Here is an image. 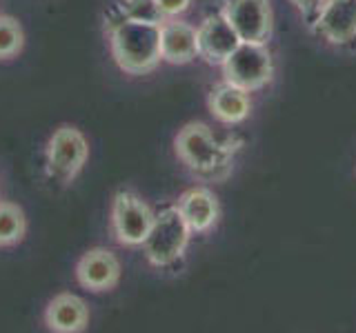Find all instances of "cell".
Listing matches in <instances>:
<instances>
[{
  "instance_id": "cell-8",
  "label": "cell",
  "mask_w": 356,
  "mask_h": 333,
  "mask_svg": "<svg viewBox=\"0 0 356 333\" xmlns=\"http://www.w3.org/2000/svg\"><path fill=\"white\" fill-rule=\"evenodd\" d=\"M122 275L118 255L107 247H94L85 251L76 262V280L92 293H105L116 289Z\"/></svg>"
},
{
  "instance_id": "cell-9",
  "label": "cell",
  "mask_w": 356,
  "mask_h": 333,
  "mask_svg": "<svg viewBox=\"0 0 356 333\" xmlns=\"http://www.w3.org/2000/svg\"><path fill=\"white\" fill-rule=\"evenodd\" d=\"M316 36L330 44H350L356 40V0H325L309 25Z\"/></svg>"
},
{
  "instance_id": "cell-6",
  "label": "cell",
  "mask_w": 356,
  "mask_h": 333,
  "mask_svg": "<svg viewBox=\"0 0 356 333\" xmlns=\"http://www.w3.org/2000/svg\"><path fill=\"white\" fill-rule=\"evenodd\" d=\"M156 211L145 200L131 191L120 189L111 200V233L122 247H143L145 238L149 236Z\"/></svg>"
},
{
  "instance_id": "cell-10",
  "label": "cell",
  "mask_w": 356,
  "mask_h": 333,
  "mask_svg": "<svg viewBox=\"0 0 356 333\" xmlns=\"http://www.w3.org/2000/svg\"><path fill=\"white\" fill-rule=\"evenodd\" d=\"M196 40H198V58H203L207 65H222L232 51L241 44L238 33L232 29L227 18L218 14L207 16L196 29Z\"/></svg>"
},
{
  "instance_id": "cell-11",
  "label": "cell",
  "mask_w": 356,
  "mask_h": 333,
  "mask_svg": "<svg viewBox=\"0 0 356 333\" xmlns=\"http://www.w3.org/2000/svg\"><path fill=\"white\" fill-rule=\"evenodd\" d=\"M178 211L183 214L185 222L192 233H207L216 227L220 218V205L214 191L207 187H192L178 198Z\"/></svg>"
},
{
  "instance_id": "cell-18",
  "label": "cell",
  "mask_w": 356,
  "mask_h": 333,
  "mask_svg": "<svg viewBox=\"0 0 356 333\" xmlns=\"http://www.w3.org/2000/svg\"><path fill=\"white\" fill-rule=\"evenodd\" d=\"M165 18H181L192 7L194 0H156Z\"/></svg>"
},
{
  "instance_id": "cell-7",
  "label": "cell",
  "mask_w": 356,
  "mask_h": 333,
  "mask_svg": "<svg viewBox=\"0 0 356 333\" xmlns=\"http://www.w3.org/2000/svg\"><path fill=\"white\" fill-rule=\"evenodd\" d=\"M222 16L238 33L241 42L267 44L274 33V16L270 0H225Z\"/></svg>"
},
{
  "instance_id": "cell-19",
  "label": "cell",
  "mask_w": 356,
  "mask_h": 333,
  "mask_svg": "<svg viewBox=\"0 0 356 333\" xmlns=\"http://www.w3.org/2000/svg\"><path fill=\"white\" fill-rule=\"evenodd\" d=\"M289 3H292L298 9V14L307 20V25H312L314 18L318 16V11H321V7H323L325 0H289Z\"/></svg>"
},
{
  "instance_id": "cell-13",
  "label": "cell",
  "mask_w": 356,
  "mask_h": 333,
  "mask_svg": "<svg viewBox=\"0 0 356 333\" xmlns=\"http://www.w3.org/2000/svg\"><path fill=\"white\" fill-rule=\"evenodd\" d=\"M44 325L54 333H81L89 325V307L81 296L58 293L47 302Z\"/></svg>"
},
{
  "instance_id": "cell-14",
  "label": "cell",
  "mask_w": 356,
  "mask_h": 333,
  "mask_svg": "<svg viewBox=\"0 0 356 333\" xmlns=\"http://www.w3.org/2000/svg\"><path fill=\"white\" fill-rule=\"evenodd\" d=\"M207 107L209 114L222 125H241L252 111V98L250 92L222 80L216 87H211L207 96Z\"/></svg>"
},
{
  "instance_id": "cell-3",
  "label": "cell",
  "mask_w": 356,
  "mask_h": 333,
  "mask_svg": "<svg viewBox=\"0 0 356 333\" xmlns=\"http://www.w3.org/2000/svg\"><path fill=\"white\" fill-rule=\"evenodd\" d=\"M192 229L185 222L176 205L161 209L154 216L149 236L143 242L145 258L156 269H170L185 258V251L192 240Z\"/></svg>"
},
{
  "instance_id": "cell-12",
  "label": "cell",
  "mask_w": 356,
  "mask_h": 333,
  "mask_svg": "<svg viewBox=\"0 0 356 333\" xmlns=\"http://www.w3.org/2000/svg\"><path fill=\"white\" fill-rule=\"evenodd\" d=\"M161 56L163 62L187 65L198 58L196 27L181 18H165L161 25Z\"/></svg>"
},
{
  "instance_id": "cell-2",
  "label": "cell",
  "mask_w": 356,
  "mask_h": 333,
  "mask_svg": "<svg viewBox=\"0 0 356 333\" xmlns=\"http://www.w3.org/2000/svg\"><path fill=\"white\" fill-rule=\"evenodd\" d=\"M107 36L111 58L120 71L129 76H145L163 62L161 25L109 16Z\"/></svg>"
},
{
  "instance_id": "cell-4",
  "label": "cell",
  "mask_w": 356,
  "mask_h": 333,
  "mask_svg": "<svg viewBox=\"0 0 356 333\" xmlns=\"http://www.w3.org/2000/svg\"><path fill=\"white\" fill-rule=\"evenodd\" d=\"M89 158V142L74 125L56 127L44 144V176L56 187H70Z\"/></svg>"
},
{
  "instance_id": "cell-1",
  "label": "cell",
  "mask_w": 356,
  "mask_h": 333,
  "mask_svg": "<svg viewBox=\"0 0 356 333\" xmlns=\"http://www.w3.org/2000/svg\"><path fill=\"white\" fill-rule=\"evenodd\" d=\"M241 149L236 138H218L205 122H187L176 133L174 151L185 169L203 182H222L234 169Z\"/></svg>"
},
{
  "instance_id": "cell-17",
  "label": "cell",
  "mask_w": 356,
  "mask_h": 333,
  "mask_svg": "<svg viewBox=\"0 0 356 333\" xmlns=\"http://www.w3.org/2000/svg\"><path fill=\"white\" fill-rule=\"evenodd\" d=\"M25 47V31L14 16L0 14V60H11Z\"/></svg>"
},
{
  "instance_id": "cell-16",
  "label": "cell",
  "mask_w": 356,
  "mask_h": 333,
  "mask_svg": "<svg viewBox=\"0 0 356 333\" xmlns=\"http://www.w3.org/2000/svg\"><path fill=\"white\" fill-rule=\"evenodd\" d=\"M111 18L149 22V25H163V11L156 0H118V5L111 9Z\"/></svg>"
},
{
  "instance_id": "cell-5",
  "label": "cell",
  "mask_w": 356,
  "mask_h": 333,
  "mask_svg": "<svg viewBox=\"0 0 356 333\" xmlns=\"http://www.w3.org/2000/svg\"><path fill=\"white\" fill-rule=\"evenodd\" d=\"M222 80L236 85L245 92H259L274 78V58L267 44L241 42L232 56L220 65Z\"/></svg>"
},
{
  "instance_id": "cell-15",
  "label": "cell",
  "mask_w": 356,
  "mask_h": 333,
  "mask_svg": "<svg viewBox=\"0 0 356 333\" xmlns=\"http://www.w3.org/2000/svg\"><path fill=\"white\" fill-rule=\"evenodd\" d=\"M27 218L22 207L9 200H0V249L16 247L25 240Z\"/></svg>"
}]
</instances>
